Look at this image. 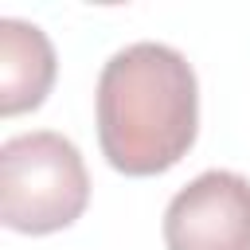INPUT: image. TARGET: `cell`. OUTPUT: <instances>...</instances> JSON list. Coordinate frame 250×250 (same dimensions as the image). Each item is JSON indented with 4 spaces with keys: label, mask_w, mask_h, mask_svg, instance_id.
Wrapping results in <instances>:
<instances>
[{
    "label": "cell",
    "mask_w": 250,
    "mask_h": 250,
    "mask_svg": "<svg viewBox=\"0 0 250 250\" xmlns=\"http://www.w3.org/2000/svg\"><path fill=\"white\" fill-rule=\"evenodd\" d=\"M168 250H250V180L211 168L180 188L164 211Z\"/></svg>",
    "instance_id": "3"
},
{
    "label": "cell",
    "mask_w": 250,
    "mask_h": 250,
    "mask_svg": "<svg viewBox=\"0 0 250 250\" xmlns=\"http://www.w3.org/2000/svg\"><path fill=\"white\" fill-rule=\"evenodd\" d=\"M55 47L51 39L23 20H0V113L39 109L55 86Z\"/></svg>",
    "instance_id": "4"
},
{
    "label": "cell",
    "mask_w": 250,
    "mask_h": 250,
    "mask_svg": "<svg viewBox=\"0 0 250 250\" xmlns=\"http://www.w3.org/2000/svg\"><path fill=\"white\" fill-rule=\"evenodd\" d=\"M90 203V176L74 141L51 129L0 145V223L20 234H55Z\"/></svg>",
    "instance_id": "2"
},
{
    "label": "cell",
    "mask_w": 250,
    "mask_h": 250,
    "mask_svg": "<svg viewBox=\"0 0 250 250\" xmlns=\"http://www.w3.org/2000/svg\"><path fill=\"white\" fill-rule=\"evenodd\" d=\"M94 102L102 156L125 176H160L195 145L199 86L191 62L176 47H121L102 66Z\"/></svg>",
    "instance_id": "1"
}]
</instances>
